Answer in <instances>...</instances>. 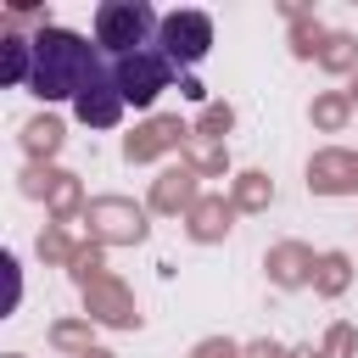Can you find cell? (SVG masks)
<instances>
[{
    "label": "cell",
    "mask_w": 358,
    "mask_h": 358,
    "mask_svg": "<svg viewBox=\"0 0 358 358\" xmlns=\"http://www.w3.org/2000/svg\"><path fill=\"white\" fill-rule=\"evenodd\" d=\"M73 112H78V123H90V129H112L129 106H123V95H117V84H112V62H101L95 67V78L84 84V95L73 101Z\"/></svg>",
    "instance_id": "cell-5"
},
{
    "label": "cell",
    "mask_w": 358,
    "mask_h": 358,
    "mask_svg": "<svg viewBox=\"0 0 358 358\" xmlns=\"http://www.w3.org/2000/svg\"><path fill=\"white\" fill-rule=\"evenodd\" d=\"M157 50H162L179 73L196 67V62L213 50V17H207V11H168L162 28H157Z\"/></svg>",
    "instance_id": "cell-4"
},
{
    "label": "cell",
    "mask_w": 358,
    "mask_h": 358,
    "mask_svg": "<svg viewBox=\"0 0 358 358\" xmlns=\"http://www.w3.org/2000/svg\"><path fill=\"white\" fill-rule=\"evenodd\" d=\"M101 62H106V50L90 45L84 34H73V28H39L34 34V78H28V90L39 101H78Z\"/></svg>",
    "instance_id": "cell-1"
},
{
    "label": "cell",
    "mask_w": 358,
    "mask_h": 358,
    "mask_svg": "<svg viewBox=\"0 0 358 358\" xmlns=\"http://www.w3.org/2000/svg\"><path fill=\"white\" fill-rule=\"evenodd\" d=\"M157 28H162V17L145 0H101L95 6V45L106 56H129V50L157 45Z\"/></svg>",
    "instance_id": "cell-2"
},
{
    "label": "cell",
    "mask_w": 358,
    "mask_h": 358,
    "mask_svg": "<svg viewBox=\"0 0 358 358\" xmlns=\"http://www.w3.org/2000/svg\"><path fill=\"white\" fill-rule=\"evenodd\" d=\"M112 62V84H117V95H123V106H134V112H145L173 78H179V67L157 50V45H145V50H129V56H106Z\"/></svg>",
    "instance_id": "cell-3"
},
{
    "label": "cell",
    "mask_w": 358,
    "mask_h": 358,
    "mask_svg": "<svg viewBox=\"0 0 358 358\" xmlns=\"http://www.w3.org/2000/svg\"><path fill=\"white\" fill-rule=\"evenodd\" d=\"M28 78H34V39L6 34V39H0V84L28 90Z\"/></svg>",
    "instance_id": "cell-6"
}]
</instances>
